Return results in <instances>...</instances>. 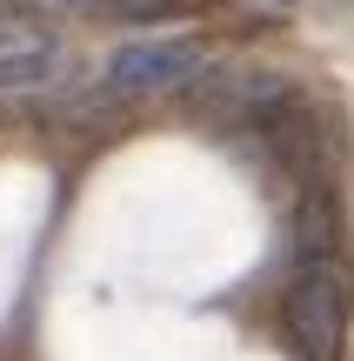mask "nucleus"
<instances>
[{"instance_id":"1","label":"nucleus","mask_w":354,"mask_h":361,"mask_svg":"<svg viewBox=\"0 0 354 361\" xmlns=\"http://www.w3.org/2000/svg\"><path fill=\"white\" fill-rule=\"evenodd\" d=\"M281 328L301 361H341L354 335V274L334 255H308L281 295Z\"/></svg>"},{"instance_id":"2","label":"nucleus","mask_w":354,"mask_h":361,"mask_svg":"<svg viewBox=\"0 0 354 361\" xmlns=\"http://www.w3.org/2000/svg\"><path fill=\"white\" fill-rule=\"evenodd\" d=\"M208 74V47L194 34H160V40H127V47L107 61V87L147 101V94H181L187 80Z\"/></svg>"},{"instance_id":"3","label":"nucleus","mask_w":354,"mask_h":361,"mask_svg":"<svg viewBox=\"0 0 354 361\" xmlns=\"http://www.w3.org/2000/svg\"><path fill=\"white\" fill-rule=\"evenodd\" d=\"M61 61H67V47H61V34H53V20L20 13V7L0 13V94H40V87H53Z\"/></svg>"},{"instance_id":"4","label":"nucleus","mask_w":354,"mask_h":361,"mask_svg":"<svg viewBox=\"0 0 354 361\" xmlns=\"http://www.w3.org/2000/svg\"><path fill=\"white\" fill-rule=\"evenodd\" d=\"M94 13H114V20H160V13H174V0H101Z\"/></svg>"},{"instance_id":"5","label":"nucleus","mask_w":354,"mask_h":361,"mask_svg":"<svg viewBox=\"0 0 354 361\" xmlns=\"http://www.w3.org/2000/svg\"><path fill=\"white\" fill-rule=\"evenodd\" d=\"M7 7H20V13H40V20H61V13H94L101 0H7Z\"/></svg>"},{"instance_id":"6","label":"nucleus","mask_w":354,"mask_h":361,"mask_svg":"<svg viewBox=\"0 0 354 361\" xmlns=\"http://www.w3.org/2000/svg\"><path fill=\"white\" fill-rule=\"evenodd\" d=\"M254 7H267V13H281V7H288V0H254Z\"/></svg>"}]
</instances>
